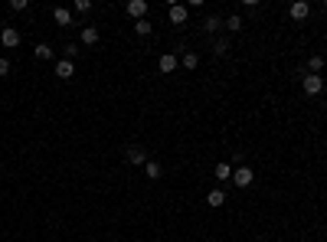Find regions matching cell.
Returning a JSON list of instances; mask_svg holds the SVG:
<instances>
[{"label": "cell", "mask_w": 327, "mask_h": 242, "mask_svg": "<svg viewBox=\"0 0 327 242\" xmlns=\"http://www.w3.org/2000/svg\"><path fill=\"white\" fill-rule=\"evenodd\" d=\"M82 43H85V46H95L98 43V30H95V26H82Z\"/></svg>", "instance_id": "cell-12"}, {"label": "cell", "mask_w": 327, "mask_h": 242, "mask_svg": "<svg viewBox=\"0 0 327 242\" xmlns=\"http://www.w3.org/2000/svg\"><path fill=\"white\" fill-rule=\"evenodd\" d=\"M128 13L134 20H144V13H147V3L144 0H128Z\"/></svg>", "instance_id": "cell-7"}, {"label": "cell", "mask_w": 327, "mask_h": 242, "mask_svg": "<svg viewBox=\"0 0 327 242\" xmlns=\"http://www.w3.org/2000/svg\"><path fill=\"white\" fill-rule=\"evenodd\" d=\"M203 30H206V33H219V30H223V20H219V17H206V20H203Z\"/></svg>", "instance_id": "cell-14"}, {"label": "cell", "mask_w": 327, "mask_h": 242, "mask_svg": "<svg viewBox=\"0 0 327 242\" xmlns=\"http://www.w3.org/2000/svg\"><path fill=\"white\" fill-rule=\"evenodd\" d=\"M33 56H36V59H53V46H49V43H40L36 49H33Z\"/></svg>", "instance_id": "cell-16"}, {"label": "cell", "mask_w": 327, "mask_h": 242, "mask_svg": "<svg viewBox=\"0 0 327 242\" xmlns=\"http://www.w3.org/2000/svg\"><path fill=\"white\" fill-rule=\"evenodd\" d=\"M53 20L59 23V26H69V23H72V13L65 10V7H56V10H53Z\"/></svg>", "instance_id": "cell-11"}, {"label": "cell", "mask_w": 327, "mask_h": 242, "mask_svg": "<svg viewBox=\"0 0 327 242\" xmlns=\"http://www.w3.org/2000/svg\"><path fill=\"white\" fill-rule=\"evenodd\" d=\"M223 26H226V30H232V33H239V30H242V17H236V13H232Z\"/></svg>", "instance_id": "cell-19"}, {"label": "cell", "mask_w": 327, "mask_h": 242, "mask_svg": "<svg viewBox=\"0 0 327 242\" xmlns=\"http://www.w3.org/2000/svg\"><path fill=\"white\" fill-rule=\"evenodd\" d=\"M76 10L79 13H88V10H92V0H76Z\"/></svg>", "instance_id": "cell-22"}, {"label": "cell", "mask_w": 327, "mask_h": 242, "mask_svg": "<svg viewBox=\"0 0 327 242\" xmlns=\"http://www.w3.org/2000/svg\"><path fill=\"white\" fill-rule=\"evenodd\" d=\"M252 167H239V170H232V180H236V187H249L252 183Z\"/></svg>", "instance_id": "cell-4"}, {"label": "cell", "mask_w": 327, "mask_h": 242, "mask_svg": "<svg viewBox=\"0 0 327 242\" xmlns=\"http://www.w3.org/2000/svg\"><path fill=\"white\" fill-rule=\"evenodd\" d=\"M0 43L7 46V49L20 46V30H17V26H3V30H0Z\"/></svg>", "instance_id": "cell-2"}, {"label": "cell", "mask_w": 327, "mask_h": 242, "mask_svg": "<svg viewBox=\"0 0 327 242\" xmlns=\"http://www.w3.org/2000/svg\"><path fill=\"white\" fill-rule=\"evenodd\" d=\"M180 66H184V69H196V66H200V56H196V53H184V56H180Z\"/></svg>", "instance_id": "cell-15"}, {"label": "cell", "mask_w": 327, "mask_h": 242, "mask_svg": "<svg viewBox=\"0 0 327 242\" xmlns=\"http://www.w3.org/2000/svg\"><path fill=\"white\" fill-rule=\"evenodd\" d=\"M301 85H305L307 95H321V88H324V79H321V76H311V72H307Z\"/></svg>", "instance_id": "cell-3"}, {"label": "cell", "mask_w": 327, "mask_h": 242, "mask_svg": "<svg viewBox=\"0 0 327 242\" xmlns=\"http://www.w3.org/2000/svg\"><path fill=\"white\" fill-rule=\"evenodd\" d=\"M62 53H65V59H72V56H79V46H76V43H69Z\"/></svg>", "instance_id": "cell-23"}, {"label": "cell", "mask_w": 327, "mask_h": 242, "mask_svg": "<svg viewBox=\"0 0 327 242\" xmlns=\"http://www.w3.org/2000/svg\"><path fill=\"white\" fill-rule=\"evenodd\" d=\"M255 242H262V239H255Z\"/></svg>", "instance_id": "cell-25"}, {"label": "cell", "mask_w": 327, "mask_h": 242, "mask_svg": "<svg viewBox=\"0 0 327 242\" xmlns=\"http://www.w3.org/2000/svg\"><path fill=\"white\" fill-rule=\"evenodd\" d=\"M213 53H216V56H226L229 53V43H226V40H216V43H213Z\"/></svg>", "instance_id": "cell-21"}, {"label": "cell", "mask_w": 327, "mask_h": 242, "mask_svg": "<svg viewBox=\"0 0 327 242\" xmlns=\"http://www.w3.org/2000/svg\"><path fill=\"white\" fill-rule=\"evenodd\" d=\"M321 69H324V56H311V59H307V72H311V76H321Z\"/></svg>", "instance_id": "cell-13"}, {"label": "cell", "mask_w": 327, "mask_h": 242, "mask_svg": "<svg viewBox=\"0 0 327 242\" xmlns=\"http://www.w3.org/2000/svg\"><path fill=\"white\" fill-rule=\"evenodd\" d=\"M232 177V167L229 164H216V180H229Z\"/></svg>", "instance_id": "cell-20"}, {"label": "cell", "mask_w": 327, "mask_h": 242, "mask_svg": "<svg viewBox=\"0 0 327 242\" xmlns=\"http://www.w3.org/2000/svg\"><path fill=\"white\" fill-rule=\"evenodd\" d=\"M151 30H154L151 20H138V23H134V33H138V36H151Z\"/></svg>", "instance_id": "cell-18"}, {"label": "cell", "mask_w": 327, "mask_h": 242, "mask_svg": "<svg viewBox=\"0 0 327 242\" xmlns=\"http://www.w3.org/2000/svg\"><path fill=\"white\" fill-rule=\"evenodd\" d=\"M288 13H291V20H307L311 17V3L307 0H294L291 7H288Z\"/></svg>", "instance_id": "cell-1"}, {"label": "cell", "mask_w": 327, "mask_h": 242, "mask_svg": "<svg viewBox=\"0 0 327 242\" xmlns=\"http://www.w3.org/2000/svg\"><path fill=\"white\" fill-rule=\"evenodd\" d=\"M186 17L190 13H186L184 3H170V23H186Z\"/></svg>", "instance_id": "cell-9"}, {"label": "cell", "mask_w": 327, "mask_h": 242, "mask_svg": "<svg viewBox=\"0 0 327 242\" xmlns=\"http://www.w3.org/2000/svg\"><path fill=\"white\" fill-rule=\"evenodd\" d=\"M157 66H161V72H174V69L180 66V59H177L174 53H164L161 59H157Z\"/></svg>", "instance_id": "cell-5"}, {"label": "cell", "mask_w": 327, "mask_h": 242, "mask_svg": "<svg viewBox=\"0 0 327 242\" xmlns=\"http://www.w3.org/2000/svg\"><path fill=\"white\" fill-rule=\"evenodd\" d=\"M144 170H147V177H151V180H157V177L164 174V167L157 164V161H147V164H144Z\"/></svg>", "instance_id": "cell-17"}, {"label": "cell", "mask_w": 327, "mask_h": 242, "mask_svg": "<svg viewBox=\"0 0 327 242\" xmlns=\"http://www.w3.org/2000/svg\"><path fill=\"white\" fill-rule=\"evenodd\" d=\"M72 72H76L72 59H59V62H56V76L59 79H72Z\"/></svg>", "instance_id": "cell-8"}, {"label": "cell", "mask_w": 327, "mask_h": 242, "mask_svg": "<svg viewBox=\"0 0 327 242\" xmlns=\"http://www.w3.org/2000/svg\"><path fill=\"white\" fill-rule=\"evenodd\" d=\"M206 203L213 209H219L223 203H226V193H223V190H209V193H206Z\"/></svg>", "instance_id": "cell-10"}, {"label": "cell", "mask_w": 327, "mask_h": 242, "mask_svg": "<svg viewBox=\"0 0 327 242\" xmlns=\"http://www.w3.org/2000/svg\"><path fill=\"white\" fill-rule=\"evenodd\" d=\"M7 72H10V59L3 56V59H0V76H7Z\"/></svg>", "instance_id": "cell-24"}, {"label": "cell", "mask_w": 327, "mask_h": 242, "mask_svg": "<svg viewBox=\"0 0 327 242\" xmlns=\"http://www.w3.org/2000/svg\"><path fill=\"white\" fill-rule=\"evenodd\" d=\"M128 164L131 167H144L147 164V154H144L141 147H128Z\"/></svg>", "instance_id": "cell-6"}]
</instances>
